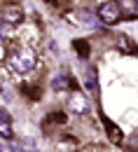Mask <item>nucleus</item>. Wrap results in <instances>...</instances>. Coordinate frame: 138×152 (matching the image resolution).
Wrapping results in <instances>:
<instances>
[{
    "label": "nucleus",
    "instance_id": "obj_11",
    "mask_svg": "<svg viewBox=\"0 0 138 152\" xmlns=\"http://www.w3.org/2000/svg\"><path fill=\"white\" fill-rule=\"evenodd\" d=\"M126 148H129V152H136V148H138V136H136V138H131V140L126 143Z\"/></svg>",
    "mask_w": 138,
    "mask_h": 152
},
{
    "label": "nucleus",
    "instance_id": "obj_9",
    "mask_svg": "<svg viewBox=\"0 0 138 152\" xmlns=\"http://www.w3.org/2000/svg\"><path fill=\"white\" fill-rule=\"evenodd\" d=\"M117 47L122 49V52H126V54H136V45L131 42V38H126V35H122V38H119Z\"/></svg>",
    "mask_w": 138,
    "mask_h": 152
},
{
    "label": "nucleus",
    "instance_id": "obj_7",
    "mask_svg": "<svg viewBox=\"0 0 138 152\" xmlns=\"http://www.w3.org/2000/svg\"><path fill=\"white\" fill-rule=\"evenodd\" d=\"M68 87H73V82H70V75H56L52 80V89L54 91H68Z\"/></svg>",
    "mask_w": 138,
    "mask_h": 152
},
{
    "label": "nucleus",
    "instance_id": "obj_1",
    "mask_svg": "<svg viewBox=\"0 0 138 152\" xmlns=\"http://www.w3.org/2000/svg\"><path fill=\"white\" fill-rule=\"evenodd\" d=\"M35 63H38V58H35V52H33L31 47L12 49V52H9V56H7V66H9L14 73H19V75L31 73V70L35 68Z\"/></svg>",
    "mask_w": 138,
    "mask_h": 152
},
{
    "label": "nucleus",
    "instance_id": "obj_3",
    "mask_svg": "<svg viewBox=\"0 0 138 152\" xmlns=\"http://www.w3.org/2000/svg\"><path fill=\"white\" fill-rule=\"evenodd\" d=\"M68 110L75 115H87V110H89V101H87V96L80 94V91H75V94L70 96V101H68Z\"/></svg>",
    "mask_w": 138,
    "mask_h": 152
},
{
    "label": "nucleus",
    "instance_id": "obj_2",
    "mask_svg": "<svg viewBox=\"0 0 138 152\" xmlns=\"http://www.w3.org/2000/svg\"><path fill=\"white\" fill-rule=\"evenodd\" d=\"M96 14H99L101 23H105V26H115V23H119V19H122L119 0H105V2H101Z\"/></svg>",
    "mask_w": 138,
    "mask_h": 152
},
{
    "label": "nucleus",
    "instance_id": "obj_6",
    "mask_svg": "<svg viewBox=\"0 0 138 152\" xmlns=\"http://www.w3.org/2000/svg\"><path fill=\"white\" fill-rule=\"evenodd\" d=\"M124 17H138V0H119Z\"/></svg>",
    "mask_w": 138,
    "mask_h": 152
},
{
    "label": "nucleus",
    "instance_id": "obj_12",
    "mask_svg": "<svg viewBox=\"0 0 138 152\" xmlns=\"http://www.w3.org/2000/svg\"><path fill=\"white\" fill-rule=\"evenodd\" d=\"M2 23H5V17H2V12H0V28H2Z\"/></svg>",
    "mask_w": 138,
    "mask_h": 152
},
{
    "label": "nucleus",
    "instance_id": "obj_8",
    "mask_svg": "<svg viewBox=\"0 0 138 152\" xmlns=\"http://www.w3.org/2000/svg\"><path fill=\"white\" fill-rule=\"evenodd\" d=\"M84 87H87V91H91V94H96V73H94V68L89 66L87 68V75H84Z\"/></svg>",
    "mask_w": 138,
    "mask_h": 152
},
{
    "label": "nucleus",
    "instance_id": "obj_10",
    "mask_svg": "<svg viewBox=\"0 0 138 152\" xmlns=\"http://www.w3.org/2000/svg\"><path fill=\"white\" fill-rule=\"evenodd\" d=\"M75 49L80 52V56H82V58H87V56H89V45H84V42L75 40Z\"/></svg>",
    "mask_w": 138,
    "mask_h": 152
},
{
    "label": "nucleus",
    "instance_id": "obj_5",
    "mask_svg": "<svg viewBox=\"0 0 138 152\" xmlns=\"http://www.w3.org/2000/svg\"><path fill=\"white\" fill-rule=\"evenodd\" d=\"M0 136H2V138H12V136H14L12 119H9V113H7L5 108H0Z\"/></svg>",
    "mask_w": 138,
    "mask_h": 152
},
{
    "label": "nucleus",
    "instance_id": "obj_4",
    "mask_svg": "<svg viewBox=\"0 0 138 152\" xmlns=\"http://www.w3.org/2000/svg\"><path fill=\"white\" fill-rule=\"evenodd\" d=\"M2 17H5V21H7V23L17 26V23H21V21H23V10H21L19 5H7V7L2 10Z\"/></svg>",
    "mask_w": 138,
    "mask_h": 152
}]
</instances>
